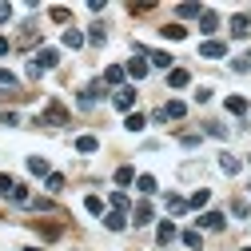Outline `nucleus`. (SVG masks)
Masks as SVG:
<instances>
[{
  "mask_svg": "<svg viewBox=\"0 0 251 251\" xmlns=\"http://www.w3.org/2000/svg\"><path fill=\"white\" fill-rule=\"evenodd\" d=\"M176 12H179L183 20H200V16H203V8H200V4H192V0H187V4H179Z\"/></svg>",
  "mask_w": 251,
  "mask_h": 251,
  "instance_id": "4be33fe9",
  "label": "nucleus"
},
{
  "mask_svg": "<svg viewBox=\"0 0 251 251\" xmlns=\"http://www.w3.org/2000/svg\"><path fill=\"white\" fill-rule=\"evenodd\" d=\"M224 224H227L224 211H203V215H200V227H203V231H224Z\"/></svg>",
  "mask_w": 251,
  "mask_h": 251,
  "instance_id": "7ed1b4c3",
  "label": "nucleus"
},
{
  "mask_svg": "<svg viewBox=\"0 0 251 251\" xmlns=\"http://www.w3.org/2000/svg\"><path fill=\"white\" fill-rule=\"evenodd\" d=\"M200 56H203V60H224L227 48L219 44V40H203V44H200Z\"/></svg>",
  "mask_w": 251,
  "mask_h": 251,
  "instance_id": "0eeeda50",
  "label": "nucleus"
},
{
  "mask_svg": "<svg viewBox=\"0 0 251 251\" xmlns=\"http://www.w3.org/2000/svg\"><path fill=\"white\" fill-rule=\"evenodd\" d=\"M136 187H140L144 196H155V187H160V183H155V176H136Z\"/></svg>",
  "mask_w": 251,
  "mask_h": 251,
  "instance_id": "393cba45",
  "label": "nucleus"
},
{
  "mask_svg": "<svg viewBox=\"0 0 251 251\" xmlns=\"http://www.w3.org/2000/svg\"><path fill=\"white\" fill-rule=\"evenodd\" d=\"M151 219H155V211H151V203H136V207H132V224H136V227H148Z\"/></svg>",
  "mask_w": 251,
  "mask_h": 251,
  "instance_id": "423d86ee",
  "label": "nucleus"
},
{
  "mask_svg": "<svg viewBox=\"0 0 251 251\" xmlns=\"http://www.w3.org/2000/svg\"><path fill=\"white\" fill-rule=\"evenodd\" d=\"M104 227L108 231H124V227H128V219H124V211H112V215H104Z\"/></svg>",
  "mask_w": 251,
  "mask_h": 251,
  "instance_id": "a211bd4d",
  "label": "nucleus"
},
{
  "mask_svg": "<svg viewBox=\"0 0 251 251\" xmlns=\"http://www.w3.org/2000/svg\"><path fill=\"white\" fill-rule=\"evenodd\" d=\"M44 124H48V128H64V124H68V108L60 100H48L44 104Z\"/></svg>",
  "mask_w": 251,
  "mask_h": 251,
  "instance_id": "f257e3e1",
  "label": "nucleus"
},
{
  "mask_svg": "<svg viewBox=\"0 0 251 251\" xmlns=\"http://www.w3.org/2000/svg\"><path fill=\"white\" fill-rule=\"evenodd\" d=\"M183 36H187V28H183V24H164V40H176V44H179Z\"/></svg>",
  "mask_w": 251,
  "mask_h": 251,
  "instance_id": "5701e85b",
  "label": "nucleus"
},
{
  "mask_svg": "<svg viewBox=\"0 0 251 251\" xmlns=\"http://www.w3.org/2000/svg\"><path fill=\"white\" fill-rule=\"evenodd\" d=\"M112 104H116L120 112H132V104H136V88H120L116 96H112Z\"/></svg>",
  "mask_w": 251,
  "mask_h": 251,
  "instance_id": "6e6552de",
  "label": "nucleus"
},
{
  "mask_svg": "<svg viewBox=\"0 0 251 251\" xmlns=\"http://www.w3.org/2000/svg\"><path fill=\"white\" fill-rule=\"evenodd\" d=\"M116 183H120V187H128V183H136V172H132L128 164H124V168L116 172Z\"/></svg>",
  "mask_w": 251,
  "mask_h": 251,
  "instance_id": "2f4dec72",
  "label": "nucleus"
},
{
  "mask_svg": "<svg viewBox=\"0 0 251 251\" xmlns=\"http://www.w3.org/2000/svg\"><path fill=\"white\" fill-rule=\"evenodd\" d=\"M28 172H32V176H44V179L52 176V172H48V160H44V155H28Z\"/></svg>",
  "mask_w": 251,
  "mask_h": 251,
  "instance_id": "4468645a",
  "label": "nucleus"
},
{
  "mask_svg": "<svg viewBox=\"0 0 251 251\" xmlns=\"http://www.w3.org/2000/svg\"><path fill=\"white\" fill-rule=\"evenodd\" d=\"M32 60L40 64V72H48V68H56V64H60V52H56V48H40Z\"/></svg>",
  "mask_w": 251,
  "mask_h": 251,
  "instance_id": "39448f33",
  "label": "nucleus"
},
{
  "mask_svg": "<svg viewBox=\"0 0 251 251\" xmlns=\"http://www.w3.org/2000/svg\"><path fill=\"white\" fill-rule=\"evenodd\" d=\"M100 96H104V84H88V88H80V96H76V100H80V108H92Z\"/></svg>",
  "mask_w": 251,
  "mask_h": 251,
  "instance_id": "20e7f679",
  "label": "nucleus"
},
{
  "mask_svg": "<svg viewBox=\"0 0 251 251\" xmlns=\"http://www.w3.org/2000/svg\"><path fill=\"white\" fill-rule=\"evenodd\" d=\"M12 20V4H4V0H0V24H8Z\"/></svg>",
  "mask_w": 251,
  "mask_h": 251,
  "instance_id": "c03bdc74",
  "label": "nucleus"
},
{
  "mask_svg": "<svg viewBox=\"0 0 251 251\" xmlns=\"http://www.w3.org/2000/svg\"><path fill=\"white\" fill-rule=\"evenodd\" d=\"M176 235H179V231H176V224H172V219H164V224H160V227H155V239H160L164 247H168V243H172Z\"/></svg>",
  "mask_w": 251,
  "mask_h": 251,
  "instance_id": "f8f14e48",
  "label": "nucleus"
},
{
  "mask_svg": "<svg viewBox=\"0 0 251 251\" xmlns=\"http://www.w3.org/2000/svg\"><path fill=\"white\" fill-rule=\"evenodd\" d=\"M227 112L231 116H247V100L243 96H227Z\"/></svg>",
  "mask_w": 251,
  "mask_h": 251,
  "instance_id": "cd10ccee",
  "label": "nucleus"
},
{
  "mask_svg": "<svg viewBox=\"0 0 251 251\" xmlns=\"http://www.w3.org/2000/svg\"><path fill=\"white\" fill-rule=\"evenodd\" d=\"M104 40H108V28L104 24H92L88 28V44H104Z\"/></svg>",
  "mask_w": 251,
  "mask_h": 251,
  "instance_id": "bb28decb",
  "label": "nucleus"
},
{
  "mask_svg": "<svg viewBox=\"0 0 251 251\" xmlns=\"http://www.w3.org/2000/svg\"><path fill=\"white\" fill-rule=\"evenodd\" d=\"M168 211H172V215H183V211H187V200H183V196H168Z\"/></svg>",
  "mask_w": 251,
  "mask_h": 251,
  "instance_id": "7c9ffc66",
  "label": "nucleus"
},
{
  "mask_svg": "<svg viewBox=\"0 0 251 251\" xmlns=\"http://www.w3.org/2000/svg\"><path fill=\"white\" fill-rule=\"evenodd\" d=\"M84 207H88L92 215H104V200H100V196H88V200H84Z\"/></svg>",
  "mask_w": 251,
  "mask_h": 251,
  "instance_id": "c9c22d12",
  "label": "nucleus"
},
{
  "mask_svg": "<svg viewBox=\"0 0 251 251\" xmlns=\"http://www.w3.org/2000/svg\"><path fill=\"white\" fill-rule=\"evenodd\" d=\"M108 203H112V211H128V207H132L124 192H112V200H108Z\"/></svg>",
  "mask_w": 251,
  "mask_h": 251,
  "instance_id": "473e14b6",
  "label": "nucleus"
},
{
  "mask_svg": "<svg viewBox=\"0 0 251 251\" xmlns=\"http://www.w3.org/2000/svg\"><path fill=\"white\" fill-rule=\"evenodd\" d=\"M36 36H40V28H36V24H24V28H20V36H16V48L36 44Z\"/></svg>",
  "mask_w": 251,
  "mask_h": 251,
  "instance_id": "9b49d317",
  "label": "nucleus"
},
{
  "mask_svg": "<svg viewBox=\"0 0 251 251\" xmlns=\"http://www.w3.org/2000/svg\"><path fill=\"white\" fill-rule=\"evenodd\" d=\"M8 48H12V44H8L4 36H0V56H8Z\"/></svg>",
  "mask_w": 251,
  "mask_h": 251,
  "instance_id": "49530a36",
  "label": "nucleus"
},
{
  "mask_svg": "<svg viewBox=\"0 0 251 251\" xmlns=\"http://www.w3.org/2000/svg\"><path fill=\"white\" fill-rule=\"evenodd\" d=\"M124 128H128V132H144V128H148V116H140V112H128Z\"/></svg>",
  "mask_w": 251,
  "mask_h": 251,
  "instance_id": "f3484780",
  "label": "nucleus"
},
{
  "mask_svg": "<svg viewBox=\"0 0 251 251\" xmlns=\"http://www.w3.org/2000/svg\"><path fill=\"white\" fill-rule=\"evenodd\" d=\"M187 80H192L187 68H172V72H168V88H187Z\"/></svg>",
  "mask_w": 251,
  "mask_h": 251,
  "instance_id": "dca6fc26",
  "label": "nucleus"
},
{
  "mask_svg": "<svg viewBox=\"0 0 251 251\" xmlns=\"http://www.w3.org/2000/svg\"><path fill=\"white\" fill-rule=\"evenodd\" d=\"M96 148H100V140H96V136H80V140H76V151H80V155H92Z\"/></svg>",
  "mask_w": 251,
  "mask_h": 251,
  "instance_id": "6ab92c4d",
  "label": "nucleus"
},
{
  "mask_svg": "<svg viewBox=\"0 0 251 251\" xmlns=\"http://www.w3.org/2000/svg\"><path fill=\"white\" fill-rule=\"evenodd\" d=\"M48 16H52L56 24H68V20H72V12H68V8H60V4H56V8H48Z\"/></svg>",
  "mask_w": 251,
  "mask_h": 251,
  "instance_id": "e433bc0d",
  "label": "nucleus"
},
{
  "mask_svg": "<svg viewBox=\"0 0 251 251\" xmlns=\"http://www.w3.org/2000/svg\"><path fill=\"white\" fill-rule=\"evenodd\" d=\"M231 68H235V72H251V52L239 56V60H231Z\"/></svg>",
  "mask_w": 251,
  "mask_h": 251,
  "instance_id": "4c0bfd02",
  "label": "nucleus"
},
{
  "mask_svg": "<svg viewBox=\"0 0 251 251\" xmlns=\"http://www.w3.org/2000/svg\"><path fill=\"white\" fill-rule=\"evenodd\" d=\"M124 76H128V68H120V64L104 68V84H124Z\"/></svg>",
  "mask_w": 251,
  "mask_h": 251,
  "instance_id": "412c9836",
  "label": "nucleus"
},
{
  "mask_svg": "<svg viewBox=\"0 0 251 251\" xmlns=\"http://www.w3.org/2000/svg\"><path fill=\"white\" fill-rule=\"evenodd\" d=\"M12 192H16V179L0 172V196H8V200H12Z\"/></svg>",
  "mask_w": 251,
  "mask_h": 251,
  "instance_id": "72a5a7b5",
  "label": "nucleus"
},
{
  "mask_svg": "<svg viewBox=\"0 0 251 251\" xmlns=\"http://www.w3.org/2000/svg\"><path fill=\"white\" fill-rule=\"evenodd\" d=\"M24 76H28V80H40V64H36V60H28V68H24Z\"/></svg>",
  "mask_w": 251,
  "mask_h": 251,
  "instance_id": "a19ab883",
  "label": "nucleus"
},
{
  "mask_svg": "<svg viewBox=\"0 0 251 251\" xmlns=\"http://www.w3.org/2000/svg\"><path fill=\"white\" fill-rule=\"evenodd\" d=\"M179 144H183V148H196V144H200V136H192V132H183V136H179Z\"/></svg>",
  "mask_w": 251,
  "mask_h": 251,
  "instance_id": "a18cd8bd",
  "label": "nucleus"
},
{
  "mask_svg": "<svg viewBox=\"0 0 251 251\" xmlns=\"http://www.w3.org/2000/svg\"><path fill=\"white\" fill-rule=\"evenodd\" d=\"M183 116H187V104L183 100H168L160 112H155V120H183Z\"/></svg>",
  "mask_w": 251,
  "mask_h": 251,
  "instance_id": "f03ea898",
  "label": "nucleus"
},
{
  "mask_svg": "<svg viewBox=\"0 0 251 251\" xmlns=\"http://www.w3.org/2000/svg\"><path fill=\"white\" fill-rule=\"evenodd\" d=\"M239 251H251V247H239Z\"/></svg>",
  "mask_w": 251,
  "mask_h": 251,
  "instance_id": "de8ad7c7",
  "label": "nucleus"
},
{
  "mask_svg": "<svg viewBox=\"0 0 251 251\" xmlns=\"http://www.w3.org/2000/svg\"><path fill=\"white\" fill-rule=\"evenodd\" d=\"M203 132H207V136H215V140H227V124H219V120H207V124H203Z\"/></svg>",
  "mask_w": 251,
  "mask_h": 251,
  "instance_id": "aec40b11",
  "label": "nucleus"
},
{
  "mask_svg": "<svg viewBox=\"0 0 251 251\" xmlns=\"http://www.w3.org/2000/svg\"><path fill=\"white\" fill-rule=\"evenodd\" d=\"M84 32H80V28H64V48H84Z\"/></svg>",
  "mask_w": 251,
  "mask_h": 251,
  "instance_id": "2eb2a0df",
  "label": "nucleus"
},
{
  "mask_svg": "<svg viewBox=\"0 0 251 251\" xmlns=\"http://www.w3.org/2000/svg\"><path fill=\"white\" fill-rule=\"evenodd\" d=\"M179 239H183V243H187V247H203V239H200V231H183V235H179Z\"/></svg>",
  "mask_w": 251,
  "mask_h": 251,
  "instance_id": "58836bf2",
  "label": "nucleus"
},
{
  "mask_svg": "<svg viewBox=\"0 0 251 251\" xmlns=\"http://www.w3.org/2000/svg\"><path fill=\"white\" fill-rule=\"evenodd\" d=\"M148 64H155V68H172V56L155 48V52H148Z\"/></svg>",
  "mask_w": 251,
  "mask_h": 251,
  "instance_id": "a878e982",
  "label": "nucleus"
},
{
  "mask_svg": "<svg viewBox=\"0 0 251 251\" xmlns=\"http://www.w3.org/2000/svg\"><path fill=\"white\" fill-rule=\"evenodd\" d=\"M219 168H224L227 176H235V172H239V160H235L231 151H224V155H219Z\"/></svg>",
  "mask_w": 251,
  "mask_h": 251,
  "instance_id": "c85d7f7f",
  "label": "nucleus"
},
{
  "mask_svg": "<svg viewBox=\"0 0 251 251\" xmlns=\"http://www.w3.org/2000/svg\"><path fill=\"white\" fill-rule=\"evenodd\" d=\"M247 32H251V16H243V12H239V16H231V36H235V40H243Z\"/></svg>",
  "mask_w": 251,
  "mask_h": 251,
  "instance_id": "1a4fd4ad",
  "label": "nucleus"
},
{
  "mask_svg": "<svg viewBox=\"0 0 251 251\" xmlns=\"http://www.w3.org/2000/svg\"><path fill=\"white\" fill-rule=\"evenodd\" d=\"M44 187H48V192H64V176H60V172H52V176L44 179Z\"/></svg>",
  "mask_w": 251,
  "mask_h": 251,
  "instance_id": "f704fd0d",
  "label": "nucleus"
},
{
  "mask_svg": "<svg viewBox=\"0 0 251 251\" xmlns=\"http://www.w3.org/2000/svg\"><path fill=\"white\" fill-rule=\"evenodd\" d=\"M0 124H8V128H16V124H20V112H0Z\"/></svg>",
  "mask_w": 251,
  "mask_h": 251,
  "instance_id": "ea45409f",
  "label": "nucleus"
},
{
  "mask_svg": "<svg viewBox=\"0 0 251 251\" xmlns=\"http://www.w3.org/2000/svg\"><path fill=\"white\" fill-rule=\"evenodd\" d=\"M215 28H219V16H215L211 8H203V16H200V32H203V36H211Z\"/></svg>",
  "mask_w": 251,
  "mask_h": 251,
  "instance_id": "ddd939ff",
  "label": "nucleus"
},
{
  "mask_svg": "<svg viewBox=\"0 0 251 251\" xmlns=\"http://www.w3.org/2000/svg\"><path fill=\"white\" fill-rule=\"evenodd\" d=\"M16 88H20V80H16L8 68H0V92H16Z\"/></svg>",
  "mask_w": 251,
  "mask_h": 251,
  "instance_id": "b1692460",
  "label": "nucleus"
},
{
  "mask_svg": "<svg viewBox=\"0 0 251 251\" xmlns=\"http://www.w3.org/2000/svg\"><path fill=\"white\" fill-rule=\"evenodd\" d=\"M12 200H16V203H28V187H24V183H16V192H12Z\"/></svg>",
  "mask_w": 251,
  "mask_h": 251,
  "instance_id": "79ce46f5",
  "label": "nucleus"
},
{
  "mask_svg": "<svg viewBox=\"0 0 251 251\" xmlns=\"http://www.w3.org/2000/svg\"><path fill=\"white\" fill-rule=\"evenodd\" d=\"M28 207H36V211H52V200H28Z\"/></svg>",
  "mask_w": 251,
  "mask_h": 251,
  "instance_id": "37998d69",
  "label": "nucleus"
},
{
  "mask_svg": "<svg viewBox=\"0 0 251 251\" xmlns=\"http://www.w3.org/2000/svg\"><path fill=\"white\" fill-rule=\"evenodd\" d=\"M144 56H148V52H140V56H132V60H128V76H136V80H144V76H148V60H144Z\"/></svg>",
  "mask_w": 251,
  "mask_h": 251,
  "instance_id": "9d476101",
  "label": "nucleus"
},
{
  "mask_svg": "<svg viewBox=\"0 0 251 251\" xmlns=\"http://www.w3.org/2000/svg\"><path fill=\"white\" fill-rule=\"evenodd\" d=\"M207 200H211V192H207V187H200V192L187 200V207H196V211H200V207H207Z\"/></svg>",
  "mask_w": 251,
  "mask_h": 251,
  "instance_id": "c756f323",
  "label": "nucleus"
}]
</instances>
